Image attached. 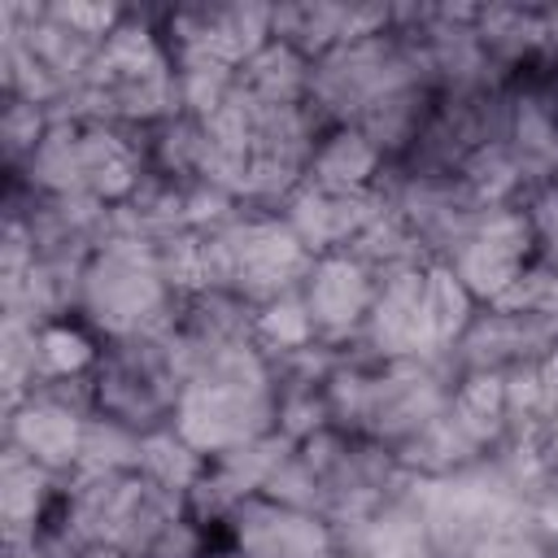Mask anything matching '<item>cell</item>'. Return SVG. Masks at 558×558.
<instances>
[{
  "label": "cell",
  "instance_id": "6da1fadb",
  "mask_svg": "<svg viewBox=\"0 0 558 558\" xmlns=\"http://www.w3.org/2000/svg\"><path fill=\"white\" fill-rule=\"evenodd\" d=\"M170 427L205 458L275 432V362L253 340L192 353Z\"/></svg>",
  "mask_w": 558,
  "mask_h": 558
},
{
  "label": "cell",
  "instance_id": "7a4b0ae2",
  "mask_svg": "<svg viewBox=\"0 0 558 558\" xmlns=\"http://www.w3.org/2000/svg\"><path fill=\"white\" fill-rule=\"evenodd\" d=\"M148 174V153L140 131L109 122H52L31 161L9 174V183L35 196H87L100 205H122Z\"/></svg>",
  "mask_w": 558,
  "mask_h": 558
},
{
  "label": "cell",
  "instance_id": "3957f363",
  "mask_svg": "<svg viewBox=\"0 0 558 558\" xmlns=\"http://www.w3.org/2000/svg\"><path fill=\"white\" fill-rule=\"evenodd\" d=\"M179 292L166 283L153 240H105L83 275L74 318L105 344L144 331H166L179 310Z\"/></svg>",
  "mask_w": 558,
  "mask_h": 558
},
{
  "label": "cell",
  "instance_id": "277c9868",
  "mask_svg": "<svg viewBox=\"0 0 558 558\" xmlns=\"http://www.w3.org/2000/svg\"><path fill=\"white\" fill-rule=\"evenodd\" d=\"M410 87H432L427 61L410 31L388 26L379 35L340 44L314 61L310 109L323 126H344V122L357 126L371 109H379L384 100H392Z\"/></svg>",
  "mask_w": 558,
  "mask_h": 558
},
{
  "label": "cell",
  "instance_id": "5b68a950",
  "mask_svg": "<svg viewBox=\"0 0 558 558\" xmlns=\"http://www.w3.org/2000/svg\"><path fill=\"white\" fill-rule=\"evenodd\" d=\"M205 253V288L231 292L244 305H266L283 292H296L314 266V257L296 244L279 214L240 209L227 227L201 235Z\"/></svg>",
  "mask_w": 558,
  "mask_h": 558
},
{
  "label": "cell",
  "instance_id": "8992f818",
  "mask_svg": "<svg viewBox=\"0 0 558 558\" xmlns=\"http://www.w3.org/2000/svg\"><path fill=\"white\" fill-rule=\"evenodd\" d=\"M183 379H187V362H183L174 323L166 331L105 340L100 362L92 371L96 410L109 418H122L135 432L166 427L174 418Z\"/></svg>",
  "mask_w": 558,
  "mask_h": 558
},
{
  "label": "cell",
  "instance_id": "52a82bcc",
  "mask_svg": "<svg viewBox=\"0 0 558 558\" xmlns=\"http://www.w3.org/2000/svg\"><path fill=\"white\" fill-rule=\"evenodd\" d=\"M532 262H536V240H532V222H527L523 201L480 205L440 257V266H449L480 305L501 301L506 288Z\"/></svg>",
  "mask_w": 558,
  "mask_h": 558
},
{
  "label": "cell",
  "instance_id": "ba28073f",
  "mask_svg": "<svg viewBox=\"0 0 558 558\" xmlns=\"http://www.w3.org/2000/svg\"><path fill=\"white\" fill-rule=\"evenodd\" d=\"M96 414V384L83 379H52L31 388L17 405L4 410V445L26 453L31 462L48 466L52 475L70 480L83 449V427Z\"/></svg>",
  "mask_w": 558,
  "mask_h": 558
},
{
  "label": "cell",
  "instance_id": "9c48e42d",
  "mask_svg": "<svg viewBox=\"0 0 558 558\" xmlns=\"http://www.w3.org/2000/svg\"><path fill=\"white\" fill-rule=\"evenodd\" d=\"M161 35L170 52H196L240 70L275 39V4H174L161 13Z\"/></svg>",
  "mask_w": 558,
  "mask_h": 558
},
{
  "label": "cell",
  "instance_id": "30bf717a",
  "mask_svg": "<svg viewBox=\"0 0 558 558\" xmlns=\"http://www.w3.org/2000/svg\"><path fill=\"white\" fill-rule=\"evenodd\" d=\"M218 545L235 549L240 558H327L340 545V536L323 514L257 493L222 519Z\"/></svg>",
  "mask_w": 558,
  "mask_h": 558
},
{
  "label": "cell",
  "instance_id": "8fae6325",
  "mask_svg": "<svg viewBox=\"0 0 558 558\" xmlns=\"http://www.w3.org/2000/svg\"><path fill=\"white\" fill-rule=\"evenodd\" d=\"M554 353H558V318L480 305L471 327L462 331V340L449 349V362L458 375H466V371L506 375L514 366H532Z\"/></svg>",
  "mask_w": 558,
  "mask_h": 558
},
{
  "label": "cell",
  "instance_id": "7c38bea8",
  "mask_svg": "<svg viewBox=\"0 0 558 558\" xmlns=\"http://www.w3.org/2000/svg\"><path fill=\"white\" fill-rule=\"evenodd\" d=\"M427 266L379 279L375 305H371L366 327H362V336L353 344L357 353H366L375 362H432V357H445L436 336H432L427 310H423V270Z\"/></svg>",
  "mask_w": 558,
  "mask_h": 558
},
{
  "label": "cell",
  "instance_id": "4fadbf2b",
  "mask_svg": "<svg viewBox=\"0 0 558 558\" xmlns=\"http://www.w3.org/2000/svg\"><path fill=\"white\" fill-rule=\"evenodd\" d=\"M384 192H340V187H318V183H301L279 218L288 222V231L296 235V244L310 257H331V253H349L357 244V235L384 214Z\"/></svg>",
  "mask_w": 558,
  "mask_h": 558
},
{
  "label": "cell",
  "instance_id": "5bb4252c",
  "mask_svg": "<svg viewBox=\"0 0 558 558\" xmlns=\"http://www.w3.org/2000/svg\"><path fill=\"white\" fill-rule=\"evenodd\" d=\"M375 292H379L375 270H366L353 253L314 257L305 283H301V296H305L314 336L323 344L353 349L357 336H362V327H366V314L375 305Z\"/></svg>",
  "mask_w": 558,
  "mask_h": 558
},
{
  "label": "cell",
  "instance_id": "9a60e30c",
  "mask_svg": "<svg viewBox=\"0 0 558 558\" xmlns=\"http://www.w3.org/2000/svg\"><path fill=\"white\" fill-rule=\"evenodd\" d=\"M392 26V4L384 0H288L275 4V39L292 44L301 57L318 61L340 44L379 35Z\"/></svg>",
  "mask_w": 558,
  "mask_h": 558
},
{
  "label": "cell",
  "instance_id": "2e32d148",
  "mask_svg": "<svg viewBox=\"0 0 558 558\" xmlns=\"http://www.w3.org/2000/svg\"><path fill=\"white\" fill-rule=\"evenodd\" d=\"M480 39L506 74H549L558 61V4H480Z\"/></svg>",
  "mask_w": 558,
  "mask_h": 558
},
{
  "label": "cell",
  "instance_id": "e0dca14e",
  "mask_svg": "<svg viewBox=\"0 0 558 558\" xmlns=\"http://www.w3.org/2000/svg\"><path fill=\"white\" fill-rule=\"evenodd\" d=\"M410 484L397 497H388L379 510H371L366 519H357L353 527H344L340 532V545H349L362 558H436L427 519H423Z\"/></svg>",
  "mask_w": 558,
  "mask_h": 558
},
{
  "label": "cell",
  "instance_id": "ac0fdd59",
  "mask_svg": "<svg viewBox=\"0 0 558 558\" xmlns=\"http://www.w3.org/2000/svg\"><path fill=\"white\" fill-rule=\"evenodd\" d=\"M388 174L384 148L362 126H323L314 153H310V183L340 187V192H371Z\"/></svg>",
  "mask_w": 558,
  "mask_h": 558
},
{
  "label": "cell",
  "instance_id": "d6986e66",
  "mask_svg": "<svg viewBox=\"0 0 558 558\" xmlns=\"http://www.w3.org/2000/svg\"><path fill=\"white\" fill-rule=\"evenodd\" d=\"M65 480L31 462L13 445H0V532H39L57 510Z\"/></svg>",
  "mask_w": 558,
  "mask_h": 558
},
{
  "label": "cell",
  "instance_id": "ffe728a7",
  "mask_svg": "<svg viewBox=\"0 0 558 558\" xmlns=\"http://www.w3.org/2000/svg\"><path fill=\"white\" fill-rule=\"evenodd\" d=\"M314 61L301 57L292 44L270 39L257 57H248L235 74V92L257 109H296L310 105Z\"/></svg>",
  "mask_w": 558,
  "mask_h": 558
},
{
  "label": "cell",
  "instance_id": "44dd1931",
  "mask_svg": "<svg viewBox=\"0 0 558 558\" xmlns=\"http://www.w3.org/2000/svg\"><path fill=\"white\" fill-rule=\"evenodd\" d=\"M100 340L78 323V318H57L39 327L35 344V388L52 379H83L100 362Z\"/></svg>",
  "mask_w": 558,
  "mask_h": 558
},
{
  "label": "cell",
  "instance_id": "7402d4cb",
  "mask_svg": "<svg viewBox=\"0 0 558 558\" xmlns=\"http://www.w3.org/2000/svg\"><path fill=\"white\" fill-rule=\"evenodd\" d=\"M205 466H209V458H205L201 449H192L170 423L144 432V440H140V466H135V471L148 475L153 484H161L166 493L183 497V501H187V493L201 484Z\"/></svg>",
  "mask_w": 558,
  "mask_h": 558
},
{
  "label": "cell",
  "instance_id": "603a6c76",
  "mask_svg": "<svg viewBox=\"0 0 558 558\" xmlns=\"http://www.w3.org/2000/svg\"><path fill=\"white\" fill-rule=\"evenodd\" d=\"M253 344H257L270 362L292 357V353L318 344L301 288H296V292H283V296H275V301H266V305L253 310Z\"/></svg>",
  "mask_w": 558,
  "mask_h": 558
},
{
  "label": "cell",
  "instance_id": "cb8c5ba5",
  "mask_svg": "<svg viewBox=\"0 0 558 558\" xmlns=\"http://www.w3.org/2000/svg\"><path fill=\"white\" fill-rule=\"evenodd\" d=\"M140 440L144 432L126 427L122 418L109 414H92L83 427V449H78V466L74 475H118V471H135L140 466Z\"/></svg>",
  "mask_w": 558,
  "mask_h": 558
},
{
  "label": "cell",
  "instance_id": "d4e9b609",
  "mask_svg": "<svg viewBox=\"0 0 558 558\" xmlns=\"http://www.w3.org/2000/svg\"><path fill=\"white\" fill-rule=\"evenodd\" d=\"M48 126H52V113L44 105L4 100V109H0V153H4V170L9 174H17L31 161V153L48 135Z\"/></svg>",
  "mask_w": 558,
  "mask_h": 558
},
{
  "label": "cell",
  "instance_id": "484cf974",
  "mask_svg": "<svg viewBox=\"0 0 558 558\" xmlns=\"http://www.w3.org/2000/svg\"><path fill=\"white\" fill-rule=\"evenodd\" d=\"M501 310H519V314H541V318H558V266L549 262H532L510 288L501 301H493Z\"/></svg>",
  "mask_w": 558,
  "mask_h": 558
},
{
  "label": "cell",
  "instance_id": "4316f807",
  "mask_svg": "<svg viewBox=\"0 0 558 558\" xmlns=\"http://www.w3.org/2000/svg\"><path fill=\"white\" fill-rule=\"evenodd\" d=\"M48 9H52V17H61L70 31L87 35V39H96V44H105V39L122 26V17H126V4H92V0H48Z\"/></svg>",
  "mask_w": 558,
  "mask_h": 558
},
{
  "label": "cell",
  "instance_id": "83f0119b",
  "mask_svg": "<svg viewBox=\"0 0 558 558\" xmlns=\"http://www.w3.org/2000/svg\"><path fill=\"white\" fill-rule=\"evenodd\" d=\"M527 222H532V240H536V257L558 266V183H541L523 196Z\"/></svg>",
  "mask_w": 558,
  "mask_h": 558
},
{
  "label": "cell",
  "instance_id": "f1b7e54d",
  "mask_svg": "<svg viewBox=\"0 0 558 558\" xmlns=\"http://www.w3.org/2000/svg\"><path fill=\"white\" fill-rule=\"evenodd\" d=\"M462 558H558V549L536 527H510V532L488 536L484 545H475Z\"/></svg>",
  "mask_w": 558,
  "mask_h": 558
},
{
  "label": "cell",
  "instance_id": "f546056e",
  "mask_svg": "<svg viewBox=\"0 0 558 558\" xmlns=\"http://www.w3.org/2000/svg\"><path fill=\"white\" fill-rule=\"evenodd\" d=\"M541 453L549 458V462H558V414L549 418V427L541 432Z\"/></svg>",
  "mask_w": 558,
  "mask_h": 558
},
{
  "label": "cell",
  "instance_id": "4dcf8cb0",
  "mask_svg": "<svg viewBox=\"0 0 558 558\" xmlns=\"http://www.w3.org/2000/svg\"><path fill=\"white\" fill-rule=\"evenodd\" d=\"M205 558H240V554H235V549H227V545H214Z\"/></svg>",
  "mask_w": 558,
  "mask_h": 558
},
{
  "label": "cell",
  "instance_id": "1f68e13d",
  "mask_svg": "<svg viewBox=\"0 0 558 558\" xmlns=\"http://www.w3.org/2000/svg\"><path fill=\"white\" fill-rule=\"evenodd\" d=\"M327 558H362V554H353V549H349V545H336V549H331V554H327Z\"/></svg>",
  "mask_w": 558,
  "mask_h": 558
},
{
  "label": "cell",
  "instance_id": "d6a6232c",
  "mask_svg": "<svg viewBox=\"0 0 558 558\" xmlns=\"http://www.w3.org/2000/svg\"><path fill=\"white\" fill-rule=\"evenodd\" d=\"M549 83H554V96H558V61H554V70H549Z\"/></svg>",
  "mask_w": 558,
  "mask_h": 558
},
{
  "label": "cell",
  "instance_id": "836d02e7",
  "mask_svg": "<svg viewBox=\"0 0 558 558\" xmlns=\"http://www.w3.org/2000/svg\"><path fill=\"white\" fill-rule=\"evenodd\" d=\"M554 183H558V157H554Z\"/></svg>",
  "mask_w": 558,
  "mask_h": 558
}]
</instances>
